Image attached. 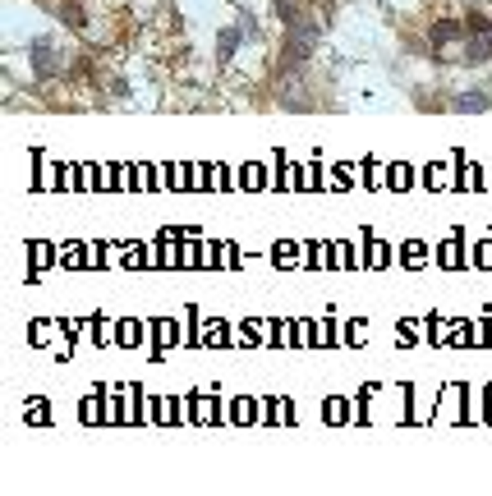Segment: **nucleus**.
I'll return each mask as SVG.
<instances>
[{"label":"nucleus","mask_w":492,"mask_h":496,"mask_svg":"<svg viewBox=\"0 0 492 496\" xmlns=\"http://www.w3.org/2000/svg\"><path fill=\"white\" fill-rule=\"evenodd\" d=\"M33 65H37V74H55V46L51 42H37L33 46Z\"/></svg>","instance_id":"f257e3e1"},{"label":"nucleus","mask_w":492,"mask_h":496,"mask_svg":"<svg viewBox=\"0 0 492 496\" xmlns=\"http://www.w3.org/2000/svg\"><path fill=\"white\" fill-rule=\"evenodd\" d=\"M465 60H492V37H474L465 46Z\"/></svg>","instance_id":"f03ea898"},{"label":"nucleus","mask_w":492,"mask_h":496,"mask_svg":"<svg viewBox=\"0 0 492 496\" xmlns=\"http://www.w3.org/2000/svg\"><path fill=\"white\" fill-rule=\"evenodd\" d=\"M488 97H474V92H465V97H456V111H488Z\"/></svg>","instance_id":"7ed1b4c3"},{"label":"nucleus","mask_w":492,"mask_h":496,"mask_svg":"<svg viewBox=\"0 0 492 496\" xmlns=\"http://www.w3.org/2000/svg\"><path fill=\"white\" fill-rule=\"evenodd\" d=\"M239 33H244V28H226V37H221V60H230V55H235Z\"/></svg>","instance_id":"20e7f679"},{"label":"nucleus","mask_w":492,"mask_h":496,"mask_svg":"<svg viewBox=\"0 0 492 496\" xmlns=\"http://www.w3.org/2000/svg\"><path fill=\"white\" fill-rule=\"evenodd\" d=\"M460 33V23H437L432 28V42H447V37H456Z\"/></svg>","instance_id":"39448f33"},{"label":"nucleus","mask_w":492,"mask_h":496,"mask_svg":"<svg viewBox=\"0 0 492 496\" xmlns=\"http://www.w3.org/2000/svg\"><path fill=\"white\" fill-rule=\"evenodd\" d=\"M465 28H469V33H488V28H492V23H488V18H483V14H469V18H465Z\"/></svg>","instance_id":"423d86ee"}]
</instances>
